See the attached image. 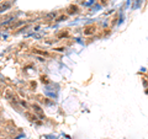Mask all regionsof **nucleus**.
<instances>
[{"instance_id":"1","label":"nucleus","mask_w":148,"mask_h":139,"mask_svg":"<svg viewBox=\"0 0 148 139\" xmlns=\"http://www.w3.org/2000/svg\"><path fill=\"white\" fill-rule=\"evenodd\" d=\"M11 7H13V1L11 0H6V1L0 3V14L5 13L6 10H10Z\"/></svg>"},{"instance_id":"2","label":"nucleus","mask_w":148,"mask_h":139,"mask_svg":"<svg viewBox=\"0 0 148 139\" xmlns=\"http://www.w3.org/2000/svg\"><path fill=\"white\" fill-rule=\"evenodd\" d=\"M95 26H88V27H85L84 30V34L85 36H90V34H93L95 32Z\"/></svg>"},{"instance_id":"3","label":"nucleus","mask_w":148,"mask_h":139,"mask_svg":"<svg viewBox=\"0 0 148 139\" xmlns=\"http://www.w3.org/2000/svg\"><path fill=\"white\" fill-rule=\"evenodd\" d=\"M78 13H79V7L77 5H71L68 7V14L73 15V14H78Z\"/></svg>"},{"instance_id":"4","label":"nucleus","mask_w":148,"mask_h":139,"mask_svg":"<svg viewBox=\"0 0 148 139\" xmlns=\"http://www.w3.org/2000/svg\"><path fill=\"white\" fill-rule=\"evenodd\" d=\"M32 109H33V112H37V113L40 115V116H42V110H41V107L38 106V105H35V103H33V105H32Z\"/></svg>"},{"instance_id":"5","label":"nucleus","mask_w":148,"mask_h":139,"mask_svg":"<svg viewBox=\"0 0 148 139\" xmlns=\"http://www.w3.org/2000/svg\"><path fill=\"white\" fill-rule=\"evenodd\" d=\"M56 16H57V13H49L47 16H46V19H47V20H54Z\"/></svg>"},{"instance_id":"6","label":"nucleus","mask_w":148,"mask_h":139,"mask_svg":"<svg viewBox=\"0 0 148 139\" xmlns=\"http://www.w3.org/2000/svg\"><path fill=\"white\" fill-rule=\"evenodd\" d=\"M95 3V0H88V1H83V5L84 6H89V5H91V4H94Z\"/></svg>"},{"instance_id":"7","label":"nucleus","mask_w":148,"mask_h":139,"mask_svg":"<svg viewBox=\"0 0 148 139\" xmlns=\"http://www.w3.org/2000/svg\"><path fill=\"white\" fill-rule=\"evenodd\" d=\"M67 16H61V17H58L57 19V21H65V20H67Z\"/></svg>"},{"instance_id":"8","label":"nucleus","mask_w":148,"mask_h":139,"mask_svg":"<svg viewBox=\"0 0 148 139\" xmlns=\"http://www.w3.org/2000/svg\"><path fill=\"white\" fill-rule=\"evenodd\" d=\"M20 103H21V106H22V107H25V109H27V103H26L25 101H20Z\"/></svg>"},{"instance_id":"9","label":"nucleus","mask_w":148,"mask_h":139,"mask_svg":"<svg viewBox=\"0 0 148 139\" xmlns=\"http://www.w3.org/2000/svg\"><path fill=\"white\" fill-rule=\"evenodd\" d=\"M100 3L103 4V5H106V4H107V0H100Z\"/></svg>"}]
</instances>
